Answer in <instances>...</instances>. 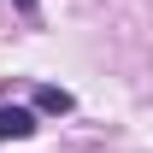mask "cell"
<instances>
[{
  "instance_id": "1",
  "label": "cell",
  "mask_w": 153,
  "mask_h": 153,
  "mask_svg": "<svg viewBox=\"0 0 153 153\" xmlns=\"http://www.w3.org/2000/svg\"><path fill=\"white\" fill-rule=\"evenodd\" d=\"M30 135H36L30 106H0V141H30Z\"/></svg>"
},
{
  "instance_id": "2",
  "label": "cell",
  "mask_w": 153,
  "mask_h": 153,
  "mask_svg": "<svg viewBox=\"0 0 153 153\" xmlns=\"http://www.w3.org/2000/svg\"><path fill=\"white\" fill-rule=\"evenodd\" d=\"M36 112H71V94L47 82V88H36Z\"/></svg>"
},
{
  "instance_id": "3",
  "label": "cell",
  "mask_w": 153,
  "mask_h": 153,
  "mask_svg": "<svg viewBox=\"0 0 153 153\" xmlns=\"http://www.w3.org/2000/svg\"><path fill=\"white\" fill-rule=\"evenodd\" d=\"M12 6H18V12H24V18H36V0H12Z\"/></svg>"
}]
</instances>
